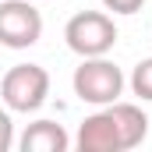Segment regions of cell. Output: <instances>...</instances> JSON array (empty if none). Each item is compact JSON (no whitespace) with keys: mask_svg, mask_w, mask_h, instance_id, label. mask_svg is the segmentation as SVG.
<instances>
[{"mask_svg":"<svg viewBox=\"0 0 152 152\" xmlns=\"http://www.w3.org/2000/svg\"><path fill=\"white\" fill-rule=\"evenodd\" d=\"M149 134V117L134 103H110L99 113L85 117L75 134L81 152H127L138 149Z\"/></svg>","mask_w":152,"mask_h":152,"instance_id":"cell-1","label":"cell"},{"mask_svg":"<svg viewBox=\"0 0 152 152\" xmlns=\"http://www.w3.org/2000/svg\"><path fill=\"white\" fill-rule=\"evenodd\" d=\"M71 85H75V96L81 103L110 106L124 92V71L113 60H106V57H81V64L75 67Z\"/></svg>","mask_w":152,"mask_h":152,"instance_id":"cell-2","label":"cell"},{"mask_svg":"<svg viewBox=\"0 0 152 152\" xmlns=\"http://www.w3.org/2000/svg\"><path fill=\"white\" fill-rule=\"evenodd\" d=\"M50 96V75L39 64H14L0 81V99L11 113H36Z\"/></svg>","mask_w":152,"mask_h":152,"instance_id":"cell-3","label":"cell"},{"mask_svg":"<svg viewBox=\"0 0 152 152\" xmlns=\"http://www.w3.org/2000/svg\"><path fill=\"white\" fill-rule=\"evenodd\" d=\"M64 39L78 57H106L117 42V25L103 11H78L64 25Z\"/></svg>","mask_w":152,"mask_h":152,"instance_id":"cell-4","label":"cell"},{"mask_svg":"<svg viewBox=\"0 0 152 152\" xmlns=\"http://www.w3.org/2000/svg\"><path fill=\"white\" fill-rule=\"evenodd\" d=\"M42 36V14L28 0H4L0 4V46L28 50Z\"/></svg>","mask_w":152,"mask_h":152,"instance_id":"cell-5","label":"cell"},{"mask_svg":"<svg viewBox=\"0 0 152 152\" xmlns=\"http://www.w3.org/2000/svg\"><path fill=\"white\" fill-rule=\"evenodd\" d=\"M18 145H21V152H67L71 138L57 120H36V124L25 127Z\"/></svg>","mask_w":152,"mask_h":152,"instance_id":"cell-6","label":"cell"},{"mask_svg":"<svg viewBox=\"0 0 152 152\" xmlns=\"http://www.w3.org/2000/svg\"><path fill=\"white\" fill-rule=\"evenodd\" d=\"M131 92L138 99L152 103V57H145V60L134 64V71H131Z\"/></svg>","mask_w":152,"mask_h":152,"instance_id":"cell-7","label":"cell"},{"mask_svg":"<svg viewBox=\"0 0 152 152\" xmlns=\"http://www.w3.org/2000/svg\"><path fill=\"white\" fill-rule=\"evenodd\" d=\"M14 145V124H11V110H0V152H11Z\"/></svg>","mask_w":152,"mask_h":152,"instance_id":"cell-8","label":"cell"},{"mask_svg":"<svg viewBox=\"0 0 152 152\" xmlns=\"http://www.w3.org/2000/svg\"><path fill=\"white\" fill-rule=\"evenodd\" d=\"M142 4H145V0H103V7L113 11V14H138Z\"/></svg>","mask_w":152,"mask_h":152,"instance_id":"cell-9","label":"cell"}]
</instances>
